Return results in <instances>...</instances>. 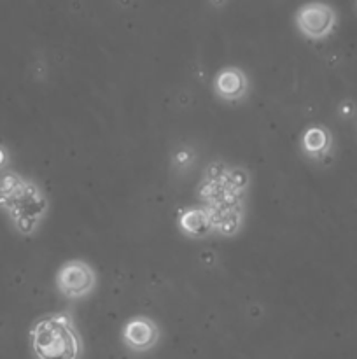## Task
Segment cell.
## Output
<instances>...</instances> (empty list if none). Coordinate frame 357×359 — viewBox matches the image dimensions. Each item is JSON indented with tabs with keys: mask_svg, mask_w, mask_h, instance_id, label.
I'll list each match as a JSON object with an SVG mask.
<instances>
[{
	"mask_svg": "<svg viewBox=\"0 0 357 359\" xmlns=\"http://www.w3.org/2000/svg\"><path fill=\"white\" fill-rule=\"evenodd\" d=\"M30 346L35 359L83 358V339L69 312L38 318L30 330Z\"/></svg>",
	"mask_w": 357,
	"mask_h": 359,
	"instance_id": "6da1fadb",
	"label": "cell"
},
{
	"mask_svg": "<svg viewBox=\"0 0 357 359\" xmlns=\"http://www.w3.org/2000/svg\"><path fill=\"white\" fill-rule=\"evenodd\" d=\"M0 205L23 235L34 233L48 212V200L41 189L16 174H7L0 181Z\"/></svg>",
	"mask_w": 357,
	"mask_h": 359,
	"instance_id": "7a4b0ae2",
	"label": "cell"
},
{
	"mask_svg": "<svg viewBox=\"0 0 357 359\" xmlns=\"http://www.w3.org/2000/svg\"><path fill=\"white\" fill-rule=\"evenodd\" d=\"M56 287L69 300H83L97 287V273L84 259H69L55 276Z\"/></svg>",
	"mask_w": 357,
	"mask_h": 359,
	"instance_id": "3957f363",
	"label": "cell"
},
{
	"mask_svg": "<svg viewBox=\"0 0 357 359\" xmlns=\"http://www.w3.org/2000/svg\"><path fill=\"white\" fill-rule=\"evenodd\" d=\"M294 21L301 35L310 41H322L332 34L338 23V16L329 4L308 2L296 11Z\"/></svg>",
	"mask_w": 357,
	"mask_h": 359,
	"instance_id": "277c9868",
	"label": "cell"
},
{
	"mask_svg": "<svg viewBox=\"0 0 357 359\" xmlns=\"http://www.w3.org/2000/svg\"><path fill=\"white\" fill-rule=\"evenodd\" d=\"M160 326L147 316H135L128 319L121 330V340L133 353H147L160 342Z\"/></svg>",
	"mask_w": 357,
	"mask_h": 359,
	"instance_id": "5b68a950",
	"label": "cell"
},
{
	"mask_svg": "<svg viewBox=\"0 0 357 359\" xmlns=\"http://www.w3.org/2000/svg\"><path fill=\"white\" fill-rule=\"evenodd\" d=\"M214 91L220 100L238 102L247 95L248 79L244 70L238 67H226L217 72L216 79H214Z\"/></svg>",
	"mask_w": 357,
	"mask_h": 359,
	"instance_id": "8992f818",
	"label": "cell"
},
{
	"mask_svg": "<svg viewBox=\"0 0 357 359\" xmlns=\"http://www.w3.org/2000/svg\"><path fill=\"white\" fill-rule=\"evenodd\" d=\"M332 139L328 128L321 125H314L304 130L303 139H301V149L312 160H321L331 151Z\"/></svg>",
	"mask_w": 357,
	"mask_h": 359,
	"instance_id": "52a82bcc",
	"label": "cell"
},
{
	"mask_svg": "<svg viewBox=\"0 0 357 359\" xmlns=\"http://www.w3.org/2000/svg\"><path fill=\"white\" fill-rule=\"evenodd\" d=\"M214 226V221L210 217V214L206 210L192 209L186 210L181 217V228L188 235H192V237H202V235H206Z\"/></svg>",
	"mask_w": 357,
	"mask_h": 359,
	"instance_id": "ba28073f",
	"label": "cell"
},
{
	"mask_svg": "<svg viewBox=\"0 0 357 359\" xmlns=\"http://www.w3.org/2000/svg\"><path fill=\"white\" fill-rule=\"evenodd\" d=\"M210 4H212V6H216V7H220V6H224V4H226V0H210Z\"/></svg>",
	"mask_w": 357,
	"mask_h": 359,
	"instance_id": "9c48e42d",
	"label": "cell"
}]
</instances>
